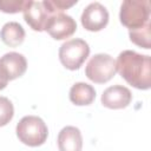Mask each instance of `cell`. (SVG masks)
I'll use <instances>...</instances> for the list:
<instances>
[{"mask_svg": "<svg viewBox=\"0 0 151 151\" xmlns=\"http://www.w3.org/2000/svg\"><path fill=\"white\" fill-rule=\"evenodd\" d=\"M117 72L131 86L138 90L151 87V58L131 50L119 53L116 60Z\"/></svg>", "mask_w": 151, "mask_h": 151, "instance_id": "obj_1", "label": "cell"}, {"mask_svg": "<svg viewBox=\"0 0 151 151\" xmlns=\"http://www.w3.org/2000/svg\"><path fill=\"white\" fill-rule=\"evenodd\" d=\"M18 139L31 147L42 145L48 136V129L45 122L38 116L22 117L15 127Z\"/></svg>", "mask_w": 151, "mask_h": 151, "instance_id": "obj_2", "label": "cell"}, {"mask_svg": "<svg viewBox=\"0 0 151 151\" xmlns=\"http://www.w3.org/2000/svg\"><path fill=\"white\" fill-rule=\"evenodd\" d=\"M151 4L149 0H125L122 2L119 20L130 29H137L150 22Z\"/></svg>", "mask_w": 151, "mask_h": 151, "instance_id": "obj_3", "label": "cell"}, {"mask_svg": "<svg viewBox=\"0 0 151 151\" xmlns=\"http://www.w3.org/2000/svg\"><path fill=\"white\" fill-rule=\"evenodd\" d=\"M90 54V46L83 39L66 40L59 48V60L70 71L79 70Z\"/></svg>", "mask_w": 151, "mask_h": 151, "instance_id": "obj_4", "label": "cell"}, {"mask_svg": "<svg viewBox=\"0 0 151 151\" xmlns=\"http://www.w3.org/2000/svg\"><path fill=\"white\" fill-rule=\"evenodd\" d=\"M117 73L116 60L107 53L94 54L85 67L86 77L96 84H105L110 81Z\"/></svg>", "mask_w": 151, "mask_h": 151, "instance_id": "obj_5", "label": "cell"}, {"mask_svg": "<svg viewBox=\"0 0 151 151\" xmlns=\"http://www.w3.org/2000/svg\"><path fill=\"white\" fill-rule=\"evenodd\" d=\"M109 12L100 2H91L87 5L80 17L83 27L90 32H99L109 24Z\"/></svg>", "mask_w": 151, "mask_h": 151, "instance_id": "obj_6", "label": "cell"}, {"mask_svg": "<svg viewBox=\"0 0 151 151\" xmlns=\"http://www.w3.org/2000/svg\"><path fill=\"white\" fill-rule=\"evenodd\" d=\"M45 31L54 40H64L76 33L77 22L71 15H67L65 13L54 14L50 17L45 26Z\"/></svg>", "mask_w": 151, "mask_h": 151, "instance_id": "obj_7", "label": "cell"}, {"mask_svg": "<svg viewBox=\"0 0 151 151\" xmlns=\"http://www.w3.org/2000/svg\"><path fill=\"white\" fill-rule=\"evenodd\" d=\"M24 19L27 25L37 32L45 31V26L51 17L50 12L45 7L42 1H26L24 7Z\"/></svg>", "mask_w": 151, "mask_h": 151, "instance_id": "obj_8", "label": "cell"}, {"mask_svg": "<svg viewBox=\"0 0 151 151\" xmlns=\"http://www.w3.org/2000/svg\"><path fill=\"white\" fill-rule=\"evenodd\" d=\"M101 104L103 106L111 110L125 109L130 105L132 100L131 91L123 85H113L107 87L101 94Z\"/></svg>", "mask_w": 151, "mask_h": 151, "instance_id": "obj_9", "label": "cell"}, {"mask_svg": "<svg viewBox=\"0 0 151 151\" xmlns=\"http://www.w3.org/2000/svg\"><path fill=\"white\" fill-rule=\"evenodd\" d=\"M0 67L8 80H14L25 74L27 70V60L21 53L8 52L0 58Z\"/></svg>", "mask_w": 151, "mask_h": 151, "instance_id": "obj_10", "label": "cell"}, {"mask_svg": "<svg viewBox=\"0 0 151 151\" xmlns=\"http://www.w3.org/2000/svg\"><path fill=\"white\" fill-rule=\"evenodd\" d=\"M58 149L59 151H81L83 150V136L78 127L65 126L58 134Z\"/></svg>", "mask_w": 151, "mask_h": 151, "instance_id": "obj_11", "label": "cell"}, {"mask_svg": "<svg viewBox=\"0 0 151 151\" xmlns=\"http://www.w3.org/2000/svg\"><path fill=\"white\" fill-rule=\"evenodd\" d=\"M70 100L77 106H86L93 103L96 99V90L92 85L87 83H76L70 90Z\"/></svg>", "mask_w": 151, "mask_h": 151, "instance_id": "obj_12", "label": "cell"}, {"mask_svg": "<svg viewBox=\"0 0 151 151\" xmlns=\"http://www.w3.org/2000/svg\"><path fill=\"white\" fill-rule=\"evenodd\" d=\"M25 35L26 33L24 27L17 21L6 22L0 31L1 41L9 47H17L21 45L25 40Z\"/></svg>", "mask_w": 151, "mask_h": 151, "instance_id": "obj_13", "label": "cell"}, {"mask_svg": "<svg viewBox=\"0 0 151 151\" xmlns=\"http://www.w3.org/2000/svg\"><path fill=\"white\" fill-rule=\"evenodd\" d=\"M129 37H130V40L134 45L143 47L145 50H150L151 48V25L150 22L144 25L140 28L130 29Z\"/></svg>", "mask_w": 151, "mask_h": 151, "instance_id": "obj_14", "label": "cell"}, {"mask_svg": "<svg viewBox=\"0 0 151 151\" xmlns=\"http://www.w3.org/2000/svg\"><path fill=\"white\" fill-rule=\"evenodd\" d=\"M45 7L47 8V11L50 12L51 15L54 14H59V13H64V11L71 8L72 6H74L78 1L77 0H44L42 1Z\"/></svg>", "mask_w": 151, "mask_h": 151, "instance_id": "obj_15", "label": "cell"}, {"mask_svg": "<svg viewBox=\"0 0 151 151\" xmlns=\"http://www.w3.org/2000/svg\"><path fill=\"white\" fill-rule=\"evenodd\" d=\"M14 116V106L12 101L6 98L0 96V127L7 125Z\"/></svg>", "mask_w": 151, "mask_h": 151, "instance_id": "obj_16", "label": "cell"}, {"mask_svg": "<svg viewBox=\"0 0 151 151\" xmlns=\"http://www.w3.org/2000/svg\"><path fill=\"white\" fill-rule=\"evenodd\" d=\"M27 0H0V11L4 13H19L24 11Z\"/></svg>", "mask_w": 151, "mask_h": 151, "instance_id": "obj_17", "label": "cell"}, {"mask_svg": "<svg viewBox=\"0 0 151 151\" xmlns=\"http://www.w3.org/2000/svg\"><path fill=\"white\" fill-rule=\"evenodd\" d=\"M8 79H7V77H6V74H5V72L2 71V68L0 67V90H4L6 86H7V84H8Z\"/></svg>", "mask_w": 151, "mask_h": 151, "instance_id": "obj_18", "label": "cell"}]
</instances>
